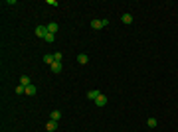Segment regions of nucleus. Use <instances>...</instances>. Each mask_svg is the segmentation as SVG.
<instances>
[{
  "instance_id": "dca6fc26",
  "label": "nucleus",
  "mask_w": 178,
  "mask_h": 132,
  "mask_svg": "<svg viewBox=\"0 0 178 132\" xmlns=\"http://www.w3.org/2000/svg\"><path fill=\"white\" fill-rule=\"evenodd\" d=\"M54 57H56V61H59V63H61V59H63V53H61V51H57V53H54Z\"/></svg>"
},
{
  "instance_id": "0eeeda50",
  "label": "nucleus",
  "mask_w": 178,
  "mask_h": 132,
  "mask_svg": "<svg viewBox=\"0 0 178 132\" xmlns=\"http://www.w3.org/2000/svg\"><path fill=\"white\" fill-rule=\"evenodd\" d=\"M57 30H59L57 22H50V24H48V32H50V34H56Z\"/></svg>"
},
{
  "instance_id": "f8f14e48",
  "label": "nucleus",
  "mask_w": 178,
  "mask_h": 132,
  "mask_svg": "<svg viewBox=\"0 0 178 132\" xmlns=\"http://www.w3.org/2000/svg\"><path fill=\"white\" fill-rule=\"evenodd\" d=\"M50 116H52V120H59V118H61V112H59V110H52V114H50Z\"/></svg>"
},
{
  "instance_id": "39448f33",
  "label": "nucleus",
  "mask_w": 178,
  "mask_h": 132,
  "mask_svg": "<svg viewBox=\"0 0 178 132\" xmlns=\"http://www.w3.org/2000/svg\"><path fill=\"white\" fill-rule=\"evenodd\" d=\"M56 128H57V122L50 118V122L46 124V130H48V132H56Z\"/></svg>"
},
{
  "instance_id": "9d476101",
  "label": "nucleus",
  "mask_w": 178,
  "mask_h": 132,
  "mask_svg": "<svg viewBox=\"0 0 178 132\" xmlns=\"http://www.w3.org/2000/svg\"><path fill=\"white\" fill-rule=\"evenodd\" d=\"M54 40H56V34H50V32H48V34L44 36V42H48V44H52Z\"/></svg>"
},
{
  "instance_id": "f3484780",
  "label": "nucleus",
  "mask_w": 178,
  "mask_h": 132,
  "mask_svg": "<svg viewBox=\"0 0 178 132\" xmlns=\"http://www.w3.org/2000/svg\"><path fill=\"white\" fill-rule=\"evenodd\" d=\"M16 93H18V95L26 93V87H24V85H18V87H16Z\"/></svg>"
},
{
  "instance_id": "f257e3e1",
  "label": "nucleus",
  "mask_w": 178,
  "mask_h": 132,
  "mask_svg": "<svg viewBox=\"0 0 178 132\" xmlns=\"http://www.w3.org/2000/svg\"><path fill=\"white\" fill-rule=\"evenodd\" d=\"M105 26H109V20H91V28L93 30H103Z\"/></svg>"
},
{
  "instance_id": "1a4fd4ad",
  "label": "nucleus",
  "mask_w": 178,
  "mask_h": 132,
  "mask_svg": "<svg viewBox=\"0 0 178 132\" xmlns=\"http://www.w3.org/2000/svg\"><path fill=\"white\" fill-rule=\"evenodd\" d=\"M50 69H52L54 73H59L63 67H61V63H59V61H56V63H52V65H50Z\"/></svg>"
},
{
  "instance_id": "2eb2a0df",
  "label": "nucleus",
  "mask_w": 178,
  "mask_h": 132,
  "mask_svg": "<svg viewBox=\"0 0 178 132\" xmlns=\"http://www.w3.org/2000/svg\"><path fill=\"white\" fill-rule=\"evenodd\" d=\"M146 124H148L150 128H156V124H158V120H156V118H148V120H146Z\"/></svg>"
},
{
  "instance_id": "7ed1b4c3",
  "label": "nucleus",
  "mask_w": 178,
  "mask_h": 132,
  "mask_svg": "<svg viewBox=\"0 0 178 132\" xmlns=\"http://www.w3.org/2000/svg\"><path fill=\"white\" fill-rule=\"evenodd\" d=\"M95 105H97V107H105V105H107V97H105V95L101 93L99 97L95 99Z\"/></svg>"
},
{
  "instance_id": "4468645a",
  "label": "nucleus",
  "mask_w": 178,
  "mask_h": 132,
  "mask_svg": "<svg viewBox=\"0 0 178 132\" xmlns=\"http://www.w3.org/2000/svg\"><path fill=\"white\" fill-rule=\"evenodd\" d=\"M26 95L34 97V95H36V87H34V85H28V87H26Z\"/></svg>"
},
{
  "instance_id": "9b49d317",
  "label": "nucleus",
  "mask_w": 178,
  "mask_h": 132,
  "mask_svg": "<svg viewBox=\"0 0 178 132\" xmlns=\"http://www.w3.org/2000/svg\"><path fill=\"white\" fill-rule=\"evenodd\" d=\"M99 95H101L99 91H89V93H87V99H91V101H95V99H97V97H99Z\"/></svg>"
},
{
  "instance_id": "423d86ee",
  "label": "nucleus",
  "mask_w": 178,
  "mask_h": 132,
  "mask_svg": "<svg viewBox=\"0 0 178 132\" xmlns=\"http://www.w3.org/2000/svg\"><path fill=\"white\" fill-rule=\"evenodd\" d=\"M44 63H48V65L56 63V57H54V53H46V55H44Z\"/></svg>"
},
{
  "instance_id": "ddd939ff",
  "label": "nucleus",
  "mask_w": 178,
  "mask_h": 132,
  "mask_svg": "<svg viewBox=\"0 0 178 132\" xmlns=\"http://www.w3.org/2000/svg\"><path fill=\"white\" fill-rule=\"evenodd\" d=\"M20 85L28 87V85H30V77H28V75H22V77H20Z\"/></svg>"
},
{
  "instance_id": "f03ea898",
  "label": "nucleus",
  "mask_w": 178,
  "mask_h": 132,
  "mask_svg": "<svg viewBox=\"0 0 178 132\" xmlns=\"http://www.w3.org/2000/svg\"><path fill=\"white\" fill-rule=\"evenodd\" d=\"M48 34V26H36V36L38 38H44Z\"/></svg>"
},
{
  "instance_id": "20e7f679",
  "label": "nucleus",
  "mask_w": 178,
  "mask_h": 132,
  "mask_svg": "<svg viewBox=\"0 0 178 132\" xmlns=\"http://www.w3.org/2000/svg\"><path fill=\"white\" fill-rule=\"evenodd\" d=\"M77 63H79V65H85V63H89V55H87V53H79V55H77Z\"/></svg>"
},
{
  "instance_id": "6e6552de",
  "label": "nucleus",
  "mask_w": 178,
  "mask_h": 132,
  "mask_svg": "<svg viewBox=\"0 0 178 132\" xmlns=\"http://www.w3.org/2000/svg\"><path fill=\"white\" fill-rule=\"evenodd\" d=\"M121 22L123 24H133V16H131L129 12H127V14H123V16H121Z\"/></svg>"
}]
</instances>
